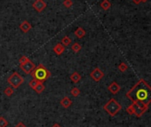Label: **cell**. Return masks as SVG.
Wrapping results in <instances>:
<instances>
[{
    "mask_svg": "<svg viewBox=\"0 0 151 127\" xmlns=\"http://www.w3.org/2000/svg\"><path fill=\"white\" fill-rule=\"evenodd\" d=\"M36 68V65L29 59L28 61H27L25 63L23 64H20V68L22 70V71L27 74V75H29L30 74L32 71H33V69Z\"/></svg>",
    "mask_w": 151,
    "mask_h": 127,
    "instance_id": "obj_6",
    "label": "cell"
},
{
    "mask_svg": "<svg viewBox=\"0 0 151 127\" xmlns=\"http://www.w3.org/2000/svg\"><path fill=\"white\" fill-rule=\"evenodd\" d=\"M29 60V58L28 57H27V56H25V55H22L21 56V57L19 59V63L20 64H23V63H25L27 61H28Z\"/></svg>",
    "mask_w": 151,
    "mask_h": 127,
    "instance_id": "obj_25",
    "label": "cell"
},
{
    "mask_svg": "<svg viewBox=\"0 0 151 127\" xmlns=\"http://www.w3.org/2000/svg\"><path fill=\"white\" fill-rule=\"evenodd\" d=\"M40 81H38V80H37V79H35V78H33L30 82V84H29V86H30V87L31 88V89H35V87L37 86V84L39 83Z\"/></svg>",
    "mask_w": 151,
    "mask_h": 127,
    "instance_id": "obj_22",
    "label": "cell"
},
{
    "mask_svg": "<svg viewBox=\"0 0 151 127\" xmlns=\"http://www.w3.org/2000/svg\"><path fill=\"white\" fill-rule=\"evenodd\" d=\"M82 49V46L78 44V43H74L71 46V50L75 52V53H77L80 50Z\"/></svg>",
    "mask_w": 151,
    "mask_h": 127,
    "instance_id": "obj_19",
    "label": "cell"
},
{
    "mask_svg": "<svg viewBox=\"0 0 151 127\" xmlns=\"http://www.w3.org/2000/svg\"><path fill=\"white\" fill-rule=\"evenodd\" d=\"M4 92H5V94H6L7 97H11V96L13 94V92H14V89H13L12 86H11V87H7V88L5 89Z\"/></svg>",
    "mask_w": 151,
    "mask_h": 127,
    "instance_id": "obj_20",
    "label": "cell"
},
{
    "mask_svg": "<svg viewBox=\"0 0 151 127\" xmlns=\"http://www.w3.org/2000/svg\"><path fill=\"white\" fill-rule=\"evenodd\" d=\"M7 82L10 86L13 88V89H18L21 84L24 82L23 77L18 73V72H13L8 78H7Z\"/></svg>",
    "mask_w": 151,
    "mask_h": 127,
    "instance_id": "obj_5",
    "label": "cell"
},
{
    "mask_svg": "<svg viewBox=\"0 0 151 127\" xmlns=\"http://www.w3.org/2000/svg\"><path fill=\"white\" fill-rule=\"evenodd\" d=\"M101 7L104 10V11H108L109 8L111 7V3L108 1V0H103V1L101 3Z\"/></svg>",
    "mask_w": 151,
    "mask_h": 127,
    "instance_id": "obj_16",
    "label": "cell"
},
{
    "mask_svg": "<svg viewBox=\"0 0 151 127\" xmlns=\"http://www.w3.org/2000/svg\"><path fill=\"white\" fill-rule=\"evenodd\" d=\"M103 109L108 113L110 117H115L117 113L122 109V106L115 100L114 98H111L104 106Z\"/></svg>",
    "mask_w": 151,
    "mask_h": 127,
    "instance_id": "obj_4",
    "label": "cell"
},
{
    "mask_svg": "<svg viewBox=\"0 0 151 127\" xmlns=\"http://www.w3.org/2000/svg\"><path fill=\"white\" fill-rule=\"evenodd\" d=\"M61 105L64 108H68L72 105V101L70 100V98H68V97L66 96V97L62 98L61 100Z\"/></svg>",
    "mask_w": 151,
    "mask_h": 127,
    "instance_id": "obj_11",
    "label": "cell"
},
{
    "mask_svg": "<svg viewBox=\"0 0 151 127\" xmlns=\"http://www.w3.org/2000/svg\"><path fill=\"white\" fill-rule=\"evenodd\" d=\"M74 34H75V36H76V37H77V38L81 39V38L85 37V36L86 32H85V30L83 29V28L79 27V28H77V30H75Z\"/></svg>",
    "mask_w": 151,
    "mask_h": 127,
    "instance_id": "obj_13",
    "label": "cell"
},
{
    "mask_svg": "<svg viewBox=\"0 0 151 127\" xmlns=\"http://www.w3.org/2000/svg\"><path fill=\"white\" fill-rule=\"evenodd\" d=\"M46 6H47V5L44 0H36V1L32 4V7L37 12H42L46 8Z\"/></svg>",
    "mask_w": 151,
    "mask_h": 127,
    "instance_id": "obj_8",
    "label": "cell"
},
{
    "mask_svg": "<svg viewBox=\"0 0 151 127\" xmlns=\"http://www.w3.org/2000/svg\"><path fill=\"white\" fill-rule=\"evenodd\" d=\"M147 1H148V0H141V2H142V3H146Z\"/></svg>",
    "mask_w": 151,
    "mask_h": 127,
    "instance_id": "obj_29",
    "label": "cell"
},
{
    "mask_svg": "<svg viewBox=\"0 0 151 127\" xmlns=\"http://www.w3.org/2000/svg\"><path fill=\"white\" fill-rule=\"evenodd\" d=\"M52 127H61V125H60L59 124H53V125H52Z\"/></svg>",
    "mask_w": 151,
    "mask_h": 127,
    "instance_id": "obj_28",
    "label": "cell"
},
{
    "mask_svg": "<svg viewBox=\"0 0 151 127\" xmlns=\"http://www.w3.org/2000/svg\"><path fill=\"white\" fill-rule=\"evenodd\" d=\"M80 92H80V90H79L77 87H73V88L71 89V91H70L71 95L74 96V97H77V96H79Z\"/></svg>",
    "mask_w": 151,
    "mask_h": 127,
    "instance_id": "obj_21",
    "label": "cell"
},
{
    "mask_svg": "<svg viewBox=\"0 0 151 127\" xmlns=\"http://www.w3.org/2000/svg\"><path fill=\"white\" fill-rule=\"evenodd\" d=\"M45 89H46V86H45L44 83H43V82H39V83L37 84V86L35 87L34 91H35L37 93L40 94V93H42V92L45 91Z\"/></svg>",
    "mask_w": 151,
    "mask_h": 127,
    "instance_id": "obj_14",
    "label": "cell"
},
{
    "mask_svg": "<svg viewBox=\"0 0 151 127\" xmlns=\"http://www.w3.org/2000/svg\"><path fill=\"white\" fill-rule=\"evenodd\" d=\"M118 69H119V71H121V72H125L126 70L128 69V66H127V64L126 63H125V62H121L119 65H118Z\"/></svg>",
    "mask_w": 151,
    "mask_h": 127,
    "instance_id": "obj_18",
    "label": "cell"
},
{
    "mask_svg": "<svg viewBox=\"0 0 151 127\" xmlns=\"http://www.w3.org/2000/svg\"><path fill=\"white\" fill-rule=\"evenodd\" d=\"M7 125L8 121L4 117H0V127H6Z\"/></svg>",
    "mask_w": 151,
    "mask_h": 127,
    "instance_id": "obj_23",
    "label": "cell"
},
{
    "mask_svg": "<svg viewBox=\"0 0 151 127\" xmlns=\"http://www.w3.org/2000/svg\"><path fill=\"white\" fill-rule=\"evenodd\" d=\"M14 127H26V125L23 124V123H21V122H20L17 125H15Z\"/></svg>",
    "mask_w": 151,
    "mask_h": 127,
    "instance_id": "obj_26",
    "label": "cell"
},
{
    "mask_svg": "<svg viewBox=\"0 0 151 127\" xmlns=\"http://www.w3.org/2000/svg\"><path fill=\"white\" fill-rule=\"evenodd\" d=\"M61 44L63 46H68L70 44H71V39H70V37H68V36H65L62 39H61Z\"/></svg>",
    "mask_w": 151,
    "mask_h": 127,
    "instance_id": "obj_17",
    "label": "cell"
},
{
    "mask_svg": "<svg viewBox=\"0 0 151 127\" xmlns=\"http://www.w3.org/2000/svg\"><path fill=\"white\" fill-rule=\"evenodd\" d=\"M132 2H133L134 4H136V5H139V4L142 3L141 0H132Z\"/></svg>",
    "mask_w": 151,
    "mask_h": 127,
    "instance_id": "obj_27",
    "label": "cell"
},
{
    "mask_svg": "<svg viewBox=\"0 0 151 127\" xmlns=\"http://www.w3.org/2000/svg\"><path fill=\"white\" fill-rule=\"evenodd\" d=\"M52 50H53V52H54V53H55V54L61 55L63 53V52L65 51V46H63L61 43H59V44H57L55 46L52 48Z\"/></svg>",
    "mask_w": 151,
    "mask_h": 127,
    "instance_id": "obj_12",
    "label": "cell"
},
{
    "mask_svg": "<svg viewBox=\"0 0 151 127\" xmlns=\"http://www.w3.org/2000/svg\"><path fill=\"white\" fill-rule=\"evenodd\" d=\"M70 80L73 83L77 84V83H78L81 80V75L78 72H74V73H72L70 75Z\"/></svg>",
    "mask_w": 151,
    "mask_h": 127,
    "instance_id": "obj_15",
    "label": "cell"
},
{
    "mask_svg": "<svg viewBox=\"0 0 151 127\" xmlns=\"http://www.w3.org/2000/svg\"><path fill=\"white\" fill-rule=\"evenodd\" d=\"M90 77H91V78L93 80V81H95V82H100L103 77H104V73H103V71L101 69V68H95L90 73Z\"/></svg>",
    "mask_w": 151,
    "mask_h": 127,
    "instance_id": "obj_7",
    "label": "cell"
},
{
    "mask_svg": "<svg viewBox=\"0 0 151 127\" xmlns=\"http://www.w3.org/2000/svg\"><path fill=\"white\" fill-rule=\"evenodd\" d=\"M62 4L66 8H70L73 6V1L72 0H64Z\"/></svg>",
    "mask_w": 151,
    "mask_h": 127,
    "instance_id": "obj_24",
    "label": "cell"
},
{
    "mask_svg": "<svg viewBox=\"0 0 151 127\" xmlns=\"http://www.w3.org/2000/svg\"><path fill=\"white\" fill-rule=\"evenodd\" d=\"M33 78L40 81V82H45L51 77V72L43 65V64H38L30 73Z\"/></svg>",
    "mask_w": 151,
    "mask_h": 127,
    "instance_id": "obj_2",
    "label": "cell"
},
{
    "mask_svg": "<svg viewBox=\"0 0 151 127\" xmlns=\"http://www.w3.org/2000/svg\"><path fill=\"white\" fill-rule=\"evenodd\" d=\"M148 106L147 105L132 102V104L126 108V112L129 115H134L137 117H141L144 115V113L148 110Z\"/></svg>",
    "mask_w": 151,
    "mask_h": 127,
    "instance_id": "obj_3",
    "label": "cell"
},
{
    "mask_svg": "<svg viewBox=\"0 0 151 127\" xmlns=\"http://www.w3.org/2000/svg\"><path fill=\"white\" fill-rule=\"evenodd\" d=\"M126 97L134 103L149 106L151 103V86L144 79H140L126 92Z\"/></svg>",
    "mask_w": 151,
    "mask_h": 127,
    "instance_id": "obj_1",
    "label": "cell"
},
{
    "mask_svg": "<svg viewBox=\"0 0 151 127\" xmlns=\"http://www.w3.org/2000/svg\"><path fill=\"white\" fill-rule=\"evenodd\" d=\"M108 90L109 92H110L112 94H117V93H118L119 91L121 90V87H120V86H119V84H118L117 82H112V83L108 86Z\"/></svg>",
    "mask_w": 151,
    "mask_h": 127,
    "instance_id": "obj_9",
    "label": "cell"
},
{
    "mask_svg": "<svg viewBox=\"0 0 151 127\" xmlns=\"http://www.w3.org/2000/svg\"><path fill=\"white\" fill-rule=\"evenodd\" d=\"M31 29H32V26H31V24L28 21H23L20 24V30L23 33H28Z\"/></svg>",
    "mask_w": 151,
    "mask_h": 127,
    "instance_id": "obj_10",
    "label": "cell"
}]
</instances>
